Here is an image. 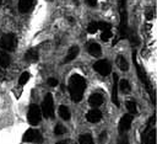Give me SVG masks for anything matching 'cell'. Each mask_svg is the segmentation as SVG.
<instances>
[{"mask_svg":"<svg viewBox=\"0 0 157 144\" xmlns=\"http://www.w3.org/2000/svg\"><path fill=\"white\" fill-rule=\"evenodd\" d=\"M54 132H55L56 135H60V134H64L66 132V128L63 124H56L55 128H54Z\"/></svg>","mask_w":157,"mask_h":144,"instance_id":"27","label":"cell"},{"mask_svg":"<svg viewBox=\"0 0 157 144\" xmlns=\"http://www.w3.org/2000/svg\"><path fill=\"white\" fill-rule=\"evenodd\" d=\"M27 121L31 126H37L40 121V110L37 105H31L27 112Z\"/></svg>","mask_w":157,"mask_h":144,"instance_id":"5","label":"cell"},{"mask_svg":"<svg viewBox=\"0 0 157 144\" xmlns=\"http://www.w3.org/2000/svg\"><path fill=\"white\" fill-rule=\"evenodd\" d=\"M16 47V37L12 33H6L0 37V48L2 50H13Z\"/></svg>","mask_w":157,"mask_h":144,"instance_id":"3","label":"cell"},{"mask_svg":"<svg viewBox=\"0 0 157 144\" xmlns=\"http://www.w3.org/2000/svg\"><path fill=\"white\" fill-rule=\"evenodd\" d=\"M97 31H98V22H94V21L90 22L88 26H87V32L91 33V34H93V33H96Z\"/></svg>","mask_w":157,"mask_h":144,"instance_id":"23","label":"cell"},{"mask_svg":"<svg viewBox=\"0 0 157 144\" xmlns=\"http://www.w3.org/2000/svg\"><path fill=\"white\" fill-rule=\"evenodd\" d=\"M56 144H70V142H69V140H60V142H58Z\"/></svg>","mask_w":157,"mask_h":144,"instance_id":"32","label":"cell"},{"mask_svg":"<svg viewBox=\"0 0 157 144\" xmlns=\"http://www.w3.org/2000/svg\"><path fill=\"white\" fill-rule=\"evenodd\" d=\"M113 79H114V82H113V94H112V100L114 102L115 106H119V98H118V75L117 74H113Z\"/></svg>","mask_w":157,"mask_h":144,"instance_id":"14","label":"cell"},{"mask_svg":"<svg viewBox=\"0 0 157 144\" xmlns=\"http://www.w3.org/2000/svg\"><path fill=\"white\" fill-rule=\"evenodd\" d=\"M112 36H113V33L110 32V30H104L101 33V39L102 41H109V38H112Z\"/></svg>","mask_w":157,"mask_h":144,"instance_id":"25","label":"cell"},{"mask_svg":"<svg viewBox=\"0 0 157 144\" xmlns=\"http://www.w3.org/2000/svg\"><path fill=\"white\" fill-rule=\"evenodd\" d=\"M78 52H80V50H78V47H76V46L71 47V48L69 49V52H67V55H66L65 59H64V63H69V62L74 60V59L77 57Z\"/></svg>","mask_w":157,"mask_h":144,"instance_id":"16","label":"cell"},{"mask_svg":"<svg viewBox=\"0 0 157 144\" xmlns=\"http://www.w3.org/2000/svg\"><path fill=\"white\" fill-rule=\"evenodd\" d=\"M23 142L26 143H31V142H34V143H40L42 142V135L38 130L33 129V128H29L26 130V133L23 134Z\"/></svg>","mask_w":157,"mask_h":144,"instance_id":"8","label":"cell"},{"mask_svg":"<svg viewBox=\"0 0 157 144\" xmlns=\"http://www.w3.org/2000/svg\"><path fill=\"white\" fill-rule=\"evenodd\" d=\"M119 144H129V138L125 133H121V137L119 138Z\"/></svg>","mask_w":157,"mask_h":144,"instance_id":"29","label":"cell"},{"mask_svg":"<svg viewBox=\"0 0 157 144\" xmlns=\"http://www.w3.org/2000/svg\"><path fill=\"white\" fill-rule=\"evenodd\" d=\"M0 4H1V0H0Z\"/></svg>","mask_w":157,"mask_h":144,"instance_id":"33","label":"cell"},{"mask_svg":"<svg viewBox=\"0 0 157 144\" xmlns=\"http://www.w3.org/2000/svg\"><path fill=\"white\" fill-rule=\"evenodd\" d=\"M28 79H29V74H28L27 71L22 73V74H21V76H20V79H18L20 85H25V84L28 81Z\"/></svg>","mask_w":157,"mask_h":144,"instance_id":"26","label":"cell"},{"mask_svg":"<svg viewBox=\"0 0 157 144\" xmlns=\"http://www.w3.org/2000/svg\"><path fill=\"white\" fill-rule=\"evenodd\" d=\"M118 85H119L120 91H121L123 94H129L130 90H131V85H130V82H129L128 80H125V79L120 80V84H118Z\"/></svg>","mask_w":157,"mask_h":144,"instance_id":"20","label":"cell"},{"mask_svg":"<svg viewBox=\"0 0 157 144\" xmlns=\"http://www.w3.org/2000/svg\"><path fill=\"white\" fill-rule=\"evenodd\" d=\"M117 64H118L119 69H121L123 71H126L129 69V63L126 62V59L123 55H118L117 57Z\"/></svg>","mask_w":157,"mask_h":144,"instance_id":"18","label":"cell"},{"mask_svg":"<svg viewBox=\"0 0 157 144\" xmlns=\"http://www.w3.org/2000/svg\"><path fill=\"white\" fill-rule=\"evenodd\" d=\"M86 2H87L88 5H91V6H94V5L97 4V0H86Z\"/></svg>","mask_w":157,"mask_h":144,"instance_id":"31","label":"cell"},{"mask_svg":"<svg viewBox=\"0 0 157 144\" xmlns=\"http://www.w3.org/2000/svg\"><path fill=\"white\" fill-rule=\"evenodd\" d=\"M42 112L45 118H52L54 116V103H53V96L52 94H47L43 105H42Z\"/></svg>","mask_w":157,"mask_h":144,"instance_id":"4","label":"cell"},{"mask_svg":"<svg viewBox=\"0 0 157 144\" xmlns=\"http://www.w3.org/2000/svg\"><path fill=\"white\" fill-rule=\"evenodd\" d=\"M110 27H112V25L108 22H98V30L104 31V30H110Z\"/></svg>","mask_w":157,"mask_h":144,"instance_id":"28","label":"cell"},{"mask_svg":"<svg viewBox=\"0 0 157 144\" xmlns=\"http://www.w3.org/2000/svg\"><path fill=\"white\" fill-rule=\"evenodd\" d=\"M85 89H86L85 79L78 74H74L69 80V92L71 100L74 102H80L83 97Z\"/></svg>","mask_w":157,"mask_h":144,"instance_id":"1","label":"cell"},{"mask_svg":"<svg viewBox=\"0 0 157 144\" xmlns=\"http://www.w3.org/2000/svg\"><path fill=\"white\" fill-rule=\"evenodd\" d=\"M33 6V0H20L18 1V10L22 14L28 12Z\"/></svg>","mask_w":157,"mask_h":144,"instance_id":"15","label":"cell"},{"mask_svg":"<svg viewBox=\"0 0 157 144\" xmlns=\"http://www.w3.org/2000/svg\"><path fill=\"white\" fill-rule=\"evenodd\" d=\"M132 119H134V116H132V114H130V113L124 114V116L120 118V121H119V130H120L121 133H125L126 130H129L130 127H131Z\"/></svg>","mask_w":157,"mask_h":144,"instance_id":"9","label":"cell"},{"mask_svg":"<svg viewBox=\"0 0 157 144\" xmlns=\"http://www.w3.org/2000/svg\"><path fill=\"white\" fill-rule=\"evenodd\" d=\"M48 85L49 86H56L58 85V80L54 79V78H49L48 79Z\"/></svg>","mask_w":157,"mask_h":144,"instance_id":"30","label":"cell"},{"mask_svg":"<svg viewBox=\"0 0 157 144\" xmlns=\"http://www.w3.org/2000/svg\"><path fill=\"white\" fill-rule=\"evenodd\" d=\"M126 108L130 112V114H135L136 113V105L134 101H126Z\"/></svg>","mask_w":157,"mask_h":144,"instance_id":"24","label":"cell"},{"mask_svg":"<svg viewBox=\"0 0 157 144\" xmlns=\"http://www.w3.org/2000/svg\"><path fill=\"white\" fill-rule=\"evenodd\" d=\"M10 55L7 53H5L4 50H0V66L1 68H7L10 65Z\"/></svg>","mask_w":157,"mask_h":144,"instance_id":"17","label":"cell"},{"mask_svg":"<svg viewBox=\"0 0 157 144\" xmlns=\"http://www.w3.org/2000/svg\"><path fill=\"white\" fill-rule=\"evenodd\" d=\"M118 9H119V38H126L128 37V14H126V5L125 0H118Z\"/></svg>","mask_w":157,"mask_h":144,"instance_id":"2","label":"cell"},{"mask_svg":"<svg viewBox=\"0 0 157 144\" xmlns=\"http://www.w3.org/2000/svg\"><path fill=\"white\" fill-rule=\"evenodd\" d=\"M87 50H88V53H90L91 55H93V57H99V55L102 54V48H101L99 44L96 43L94 41H91V42L87 43Z\"/></svg>","mask_w":157,"mask_h":144,"instance_id":"11","label":"cell"},{"mask_svg":"<svg viewBox=\"0 0 157 144\" xmlns=\"http://www.w3.org/2000/svg\"><path fill=\"white\" fill-rule=\"evenodd\" d=\"M103 101H104V98H103V96H102L99 92H94V94H92V95L90 96V98H88L90 105H91L92 107H94V108L99 107V106L103 103Z\"/></svg>","mask_w":157,"mask_h":144,"instance_id":"12","label":"cell"},{"mask_svg":"<svg viewBox=\"0 0 157 144\" xmlns=\"http://www.w3.org/2000/svg\"><path fill=\"white\" fill-rule=\"evenodd\" d=\"M26 60H28V62H36L37 59H38V53H37V50L36 49H28L27 52H26Z\"/></svg>","mask_w":157,"mask_h":144,"instance_id":"19","label":"cell"},{"mask_svg":"<svg viewBox=\"0 0 157 144\" xmlns=\"http://www.w3.org/2000/svg\"><path fill=\"white\" fill-rule=\"evenodd\" d=\"M59 114H60V117L63 118V119H65V121H67V119H70V117H71V113H70V110L66 107V106H60L59 107Z\"/></svg>","mask_w":157,"mask_h":144,"instance_id":"21","label":"cell"},{"mask_svg":"<svg viewBox=\"0 0 157 144\" xmlns=\"http://www.w3.org/2000/svg\"><path fill=\"white\" fill-rule=\"evenodd\" d=\"M86 119L91 123H97L102 119V112L97 108H93V110H90L87 113H86Z\"/></svg>","mask_w":157,"mask_h":144,"instance_id":"10","label":"cell"},{"mask_svg":"<svg viewBox=\"0 0 157 144\" xmlns=\"http://www.w3.org/2000/svg\"><path fill=\"white\" fill-rule=\"evenodd\" d=\"M145 144H156V130L153 128H148L144 134Z\"/></svg>","mask_w":157,"mask_h":144,"instance_id":"13","label":"cell"},{"mask_svg":"<svg viewBox=\"0 0 157 144\" xmlns=\"http://www.w3.org/2000/svg\"><path fill=\"white\" fill-rule=\"evenodd\" d=\"M93 69H94L97 73H99L101 75L105 76V75H108V74L110 73L112 66H110V64H109L108 60H105V59H101V60H98V62L94 63Z\"/></svg>","mask_w":157,"mask_h":144,"instance_id":"7","label":"cell"},{"mask_svg":"<svg viewBox=\"0 0 157 144\" xmlns=\"http://www.w3.org/2000/svg\"><path fill=\"white\" fill-rule=\"evenodd\" d=\"M132 58H134V63H135V66H136V71H137V76H139V79L146 85V89L150 91V94L152 95V100H153V91H152V87H151V85H150V81L147 80V76H146V73H145V70L141 68V65L136 62V54L134 53L132 54Z\"/></svg>","mask_w":157,"mask_h":144,"instance_id":"6","label":"cell"},{"mask_svg":"<svg viewBox=\"0 0 157 144\" xmlns=\"http://www.w3.org/2000/svg\"><path fill=\"white\" fill-rule=\"evenodd\" d=\"M78 142H80V144H94L91 134H82L78 138Z\"/></svg>","mask_w":157,"mask_h":144,"instance_id":"22","label":"cell"}]
</instances>
